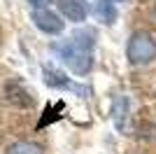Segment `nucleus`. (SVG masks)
Here are the masks:
<instances>
[{
    "mask_svg": "<svg viewBox=\"0 0 156 154\" xmlns=\"http://www.w3.org/2000/svg\"><path fill=\"white\" fill-rule=\"evenodd\" d=\"M112 122H114V128L124 133L126 126H128V117H130V101L126 94H117L112 98Z\"/></svg>",
    "mask_w": 156,
    "mask_h": 154,
    "instance_id": "6",
    "label": "nucleus"
},
{
    "mask_svg": "<svg viewBox=\"0 0 156 154\" xmlns=\"http://www.w3.org/2000/svg\"><path fill=\"white\" fill-rule=\"evenodd\" d=\"M28 2H30L33 9H47V7L51 5L54 0H28Z\"/></svg>",
    "mask_w": 156,
    "mask_h": 154,
    "instance_id": "9",
    "label": "nucleus"
},
{
    "mask_svg": "<svg viewBox=\"0 0 156 154\" xmlns=\"http://www.w3.org/2000/svg\"><path fill=\"white\" fill-rule=\"evenodd\" d=\"M93 47H96V31L93 28H79L68 40L54 42V51L61 58V63L79 77L89 75L93 68Z\"/></svg>",
    "mask_w": 156,
    "mask_h": 154,
    "instance_id": "1",
    "label": "nucleus"
},
{
    "mask_svg": "<svg viewBox=\"0 0 156 154\" xmlns=\"http://www.w3.org/2000/svg\"><path fill=\"white\" fill-rule=\"evenodd\" d=\"M156 58V38L147 31H135L126 42V61L130 65H149Z\"/></svg>",
    "mask_w": 156,
    "mask_h": 154,
    "instance_id": "2",
    "label": "nucleus"
},
{
    "mask_svg": "<svg viewBox=\"0 0 156 154\" xmlns=\"http://www.w3.org/2000/svg\"><path fill=\"white\" fill-rule=\"evenodd\" d=\"M119 2H126V0H119Z\"/></svg>",
    "mask_w": 156,
    "mask_h": 154,
    "instance_id": "10",
    "label": "nucleus"
},
{
    "mask_svg": "<svg viewBox=\"0 0 156 154\" xmlns=\"http://www.w3.org/2000/svg\"><path fill=\"white\" fill-rule=\"evenodd\" d=\"M33 24H35V28L42 33H47V35H58V33H63L65 28V21L61 14H56L54 9H33L30 14Z\"/></svg>",
    "mask_w": 156,
    "mask_h": 154,
    "instance_id": "4",
    "label": "nucleus"
},
{
    "mask_svg": "<svg viewBox=\"0 0 156 154\" xmlns=\"http://www.w3.org/2000/svg\"><path fill=\"white\" fill-rule=\"evenodd\" d=\"M5 154H44V152H42L40 145H35V142H30V140H16L7 147Z\"/></svg>",
    "mask_w": 156,
    "mask_h": 154,
    "instance_id": "8",
    "label": "nucleus"
},
{
    "mask_svg": "<svg viewBox=\"0 0 156 154\" xmlns=\"http://www.w3.org/2000/svg\"><path fill=\"white\" fill-rule=\"evenodd\" d=\"M56 5H58L61 16L68 21H75V24L86 21V16L91 12V7H89L86 0H56Z\"/></svg>",
    "mask_w": 156,
    "mask_h": 154,
    "instance_id": "5",
    "label": "nucleus"
},
{
    "mask_svg": "<svg viewBox=\"0 0 156 154\" xmlns=\"http://www.w3.org/2000/svg\"><path fill=\"white\" fill-rule=\"evenodd\" d=\"M154 14H156V7H154Z\"/></svg>",
    "mask_w": 156,
    "mask_h": 154,
    "instance_id": "11",
    "label": "nucleus"
},
{
    "mask_svg": "<svg viewBox=\"0 0 156 154\" xmlns=\"http://www.w3.org/2000/svg\"><path fill=\"white\" fill-rule=\"evenodd\" d=\"M42 75H44V84H47V86H51V89L72 91V94H77L79 98H89V96H91V89H89V86L72 82L63 70L54 68V65H44V68H42Z\"/></svg>",
    "mask_w": 156,
    "mask_h": 154,
    "instance_id": "3",
    "label": "nucleus"
},
{
    "mask_svg": "<svg viewBox=\"0 0 156 154\" xmlns=\"http://www.w3.org/2000/svg\"><path fill=\"white\" fill-rule=\"evenodd\" d=\"M93 14H96V19L100 21V24L112 26L117 21V5H114V0H96Z\"/></svg>",
    "mask_w": 156,
    "mask_h": 154,
    "instance_id": "7",
    "label": "nucleus"
}]
</instances>
